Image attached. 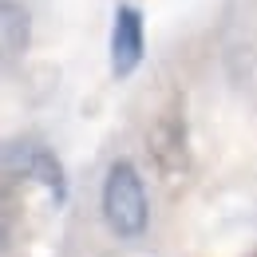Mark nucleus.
<instances>
[{
  "label": "nucleus",
  "mask_w": 257,
  "mask_h": 257,
  "mask_svg": "<svg viewBox=\"0 0 257 257\" xmlns=\"http://www.w3.org/2000/svg\"><path fill=\"white\" fill-rule=\"evenodd\" d=\"M99 206H103V222L111 225L115 237L135 241V237L147 233V225H151V202H147V186H143V174H139L135 162L119 159V162L107 166Z\"/></svg>",
  "instance_id": "1"
},
{
  "label": "nucleus",
  "mask_w": 257,
  "mask_h": 257,
  "mask_svg": "<svg viewBox=\"0 0 257 257\" xmlns=\"http://www.w3.org/2000/svg\"><path fill=\"white\" fill-rule=\"evenodd\" d=\"M0 178L4 182H36L40 190H48L52 206L67 202L64 162L40 139H4L0 143Z\"/></svg>",
  "instance_id": "2"
},
{
  "label": "nucleus",
  "mask_w": 257,
  "mask_h": 257,
  "mask_svg": "<svg viewBox=\"0 0 257 257\" xmlns=\"http://www.w3.org/2000/svg\"><path fill=\"white\" fill-rule=\"evenodd\" d=\"M147 56V28H143V12L135 4H119L115 20H111V71L115 79H131Z\"/></svg>",
  "instance_id": "3"
},
{
  "label": "nucleus",
  "mask_w": 257,
  "mask_h": 257,
  "mask_svg": "<svg viewBox=\"0 0 257 257\" xmlns=\"http://www.w3.org/2000/svg\"><path fill=\"white\" fill-rule=\"evenodd\" d=\"M32 48V12L20 0H0V75L24 60Z\"/></svg>",
  "instance_id": "4"
},
{
  "label": "nucleus",
  "mask_w": 257,
  "mask_h": 257,
  "mask_svg": "<svg viewBox=\"0 0 257 257\" xmlns=\"http://www.w3.org/2000/svg\"><path fill=\"white\" fill-rule=\"evenodd\" d=\"M151 155L159 159V166L166 174L186 170V127L178 111H166L159 123L151 127Z\"/></svg>",
  "instance_id": "5"
},
{
  "label": "nucleus",
  "mask_w": 257,
  "mask_h": 257,
  "mask_svg": "<svg viewBox=\"0 0 257 257\" xmlns=\"http://www.w3.org/2000/svg\"><path fill=\"white\" fill-rule=\"evenodd\" d=\"M4 245H8V214L0 210V253H4Z\"/></svg>",
  "instance_id": "6"
}]
</instances>
